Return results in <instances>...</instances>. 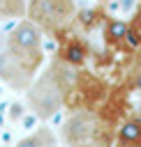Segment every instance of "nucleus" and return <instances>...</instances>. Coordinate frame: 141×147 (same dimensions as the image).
Returning <instances> with one entry per match:
<instances>
[{"label":"nucleus","instance_id":"obj_1","mask_svg":"<svg viewBox=\"0 0 141 147\" xmlns=\"http://www.w3.org/2000/svg\"><path fill=\"white\" fill-rule=\"evenodd\" d=\"M76 80V67H69L60 57H53V62L42 74H37L25 90V103L30 113L42 122L51 119L67 103Z\"/></svg>","mask_w":141,"mask_h":147},{"label":"nucleus","instance_id":"obj_2","mask_svg":"<svg viewBox=\"0 0 141 147\" xmlns=\"http://www.w3.org/2000/svg\"><path fill=\"white\" fill-rule=\"evenodd\" d=\"M74 0H28L25 18L32 21L44 34L62 37L65 28L74 18Z\"/></svg>","mask_w":141,"mask_h":147},{"label":"nucleus","instance_id":"obj_3","mask_svg":"<svg viewBox=\"0 0 141 147\" xmlns=\"http://www.w3.org/2000/svg\"><path fill=\"white\" fill-rule=\"evenodd\" d=\"M5 46L39 67L44 64V32L25 16L5 34Z\"/></svg>","mask_w":141,"mask_h":147},{"label":"nucleus","instance_id":"obj_4","mask_svg":"<svg viewBox=\"0 0 141 147\" xmlns=\"http://www.w3.org/2000/svg\"><path fill=\"white\" fill-rule=\"evenodd\" d=\"M37 71H39V64L9 51L5 46V37H2V41H0V83L12 87L14 92H25L28 85L32 83V78L37 76Z\"/></svg>","mask_w":141,"mask_h":147},{"label":"nucleus","instance_id":"obj_5","mask_svg":"<svg viewBox=\"0 0 141 147\" xmlns=\"http://www.w3.org/2000/svg\"><path fill=\"white\" fill-rule=\"evenodd\" d=\"M99 129H102V119L97 113L88 110V108H76L62 124L60 129V138L67 147H74L79 142H86V140H92V138H99Z\"/></svg>","mask_w":141,"mask_h":147},{"label":"nucleus","instance_id":"obj_6","mask_svg":"<svg viewBox=\"0 0 141 147\" xmlns=\"http://www.w3.org/2000/svg\"><path fill=\"white\" fill-rule=\"evenodd\" d=\"M88 55H90L88 44H86L81 37L69 34V37H65V39L60 41V48H58V55H55V57H60V60L67 62L69 67H81V64H86Z\"/></svg>","mask_w":141,"mask_h":147},{"label":"nucleus","instance_id":"obj_7","mask_svg":"<svg viewBox=\"0 0 141 147\" xmlns=\"http://www.w3.org/2000/svg\"><path fill=\"white\" fill-rule=\"evenodd\" d=\"M116 142L125 147H141V117H129L116 129Z\"/></svg>","mask_w":141,"mask_h":147},{"label":"nucleus","instance_id":"obj_8","mask_svg":"<svg viewBox=\"0 0 141 147\" xmlns=\"http://www.w3.org/2000/svg\"><path fill=\"white\" fill-rule=\"evenodd\" d=\"M58 145V140H55V133L49 129V126H39V129H35L32 133H28L25 138H21L14 147H55Z\"/></svg>","mask_w":141,"mask_h":147},{"label":"nucleus","instance_id":"obj_9","mask_svg":"<svg viewBox=\"0 0 141 147\" xmlns=\"http://www.w3.org/2000/svg\"><path fill=\"white\" fill-rule=\"evenodd\" d=\"M125 34H127V21L120 18H106L104 21V41L109 46H125Z\"/></svg>","mask_w":141,"mask_h":147},{"label":"nucleus","instance_id":"obj_10","mask_svg":"<svg viewBox=\"0 0 141 147\" xmlns=\"http://www.w3.org/2000/svg\"><path fill=\"white\" fill-rule=\"evenodd\" d=\"M28 0H0V21L5 18H23Z\"/></svg>","mask_w":141,"mask_h":147},{"label":"nucleus","instance_id":"obj_11","mask_svg":"<svg viewBox=\"0 0 141 147\" xmlns=\"http://www.w3.org/2000/svg\"><path fill=\"white\" fill-rule=\"evenodd\" d=\"M132 87L136 90V92H141V62L134 67V71H132Z\"/></svg>","mask_w":141,"mask_h":147},{"label":"nucleus","instance_id":"obj_12","mask_svg":"<svg viewBox=\"0 0 141 147\" xmlns=\"http://www.w3.org/2000/svg\"><path fill=\"white\" fill-rule=\"evenodd\" d=\"M74 147H109L106 140H99V138H92V140H86V142H79Z\"/></svg>","mask_w":141,"mask_h":147},{"label":"nucleus","instance_id":"obj_13","mask_svg":"<svg viewBox=\"0 0 141 147\" xmlns=\"http://www.w3.org/2000/svg\"><path fill=\"white\" fill-rule=\"evenodd\" d=\"M113 147H125V145H120V142H116V145H113Z\"/></svg>","mask_w":141,"mask_h":147},{"label":"nucleus","instance_id":"obj_14","mask_svg":"<svg viewBox=\"0 0 141 147\" xmlns=\"http://www.w3.org/2000/svg\"><path fill=\"white\" fill-rule=\"evenodd\" d=\"M2 37H5V34H2V32H0V41H2Z\"/></svg>","mask_w":141,"mask_h":147},{"label":"nucleus","instance_id":"obj_15","mask_svg":"<svg viewBox=\"0 0 141 147\" xmlns=\"http://www.w3.org/2000/svg\"><path fill=\"white\" fill-rule=\"evenodd\" d=\"M102 2H109V0H102Z\"/></svg>","mask_w":141,"mask_h":147}]
</instances>
